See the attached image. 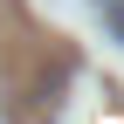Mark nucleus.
Wrapping results in <instances>:
<instances>
[{
    "instance_id": "f257e3e1",
    "label": "nucleus",
    "mask_w": 124,
    "mask_h": 124,
    "mask_svg": "<svg viewBox=\"0 0 124 124\" xmlns=\"http://www.w3.org/2000/svg\"><path fill=\"white\" fill-rule=\"evenodd\" d=\"M110 28H117V35H124V0H110Z\"/></svg>"
}]
</instances>
